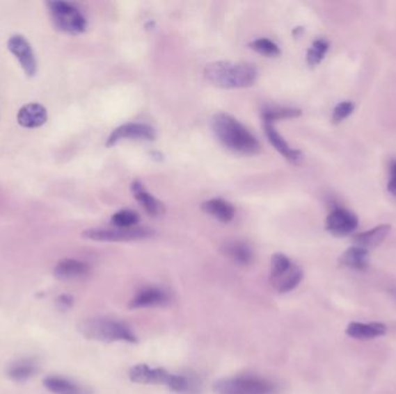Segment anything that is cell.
<instances>
[{
    "instance_id": "obj_16",
    "label": "cell",
    "mask_w": 396,
    "mask_h": 394,
    "mask_svg": "<svg viewBox=\"0 0 396 394\" xmlns=\"http://www.w3.org/2000/svg\"><path fill=\"white\" fill-rule=\"evenodd\" d=\"M387 327L383 322H350L347 334L356 340H370L386 334Z\"/></svg>"
},
{
    "instance_id": "obj_7",
    "label": "cell",
    "mask_w": 396,
    "mask_h": 394,
    "mask_svg": "<svg viewBox=\"0 0 396 394\" xmlns=\"http://www.w3.org/2000/svg\"><path fill=\"white\" fill-rule=\"evenodd\" d=\"M155 235V231L146 227L134 228H92L85 230L83 237L94 242H132L146 240Z\"/></svg>"
},
{
    "instance_id": "obj_31",
    "label": "cell",
    "mask_w": 396,
    "mask_h": 394,
    "mask_svg": "<svg viewBox=\"0 0 396 394\" xmlns=\"http://www.w3.org/2000/svg\"><path fill=\"white\" fill-rule=\"evenodd\" d=\"M395 196H396V195H395Z\"/></svg>"
},
{
    "instance_id": "obj_1",
    "label": "cell",
    "mask_w": 396,
    "mask_h": 394,
    "mask_svg": "<svg viewBox=\"0 0 396 394\" xmlns=\"http://www.w3.org/2000/svg\"><path fill=\"white\" fill-rule=\"evenodd\" d=\"M214 133L225 147L244 155L259 153L260 142L235 117L228 113H218L212 120Z\"/></svg>"
},
{
    "instance_id": "obj_30",
    "label": "cell",
    "mask_w": 396,
    "mask_h": 394,
    "mask_svg": "<svg viewBox=\"0 0 396 394\" xmlns=\"http://www.w3.org/2000/svg\"><path fill=\"white\" fill-rule=\"evenodd\" d=\"M388 191L392 195H396V160L390 163V177L388 182Z\"/></svg>"
},
{
    "instance_id": "obj_2",
    "label": "cell",
    "mask_w": 396,
    "mask_h": 394,
    "mask_svg": "<svg viewBox=\"0 0 396 394\" xmlns=\"http://www.w3.org/2000/svg\"><path fill=\"white\" fill-rule=\"evenodd\" d=\"M207 81L221 88H247L256 83L259 72L255 66L245 63H211L204 69Z\"/></svg>"
},
{
    "instance_id": "obj_19",
    "label": "cell",
    "mask_w": 396,
    "mask_h": 394,
    "mask_svg": "<svg viewBox=\"0 0 396 394\" xmlns=\"http://www.w3.org/2000/svg\"><path fill=\"white\" fill-rule=\"evenodd\" d=\"M38 370V361L35 359H20L14 361L6 369L7 377L17 383L28 381L34 377Z\"/></svg>"
},
{
    "instance_id": "obj_5",
    "label": "cell",
    "mask_w": 396,
    "mask_h": 394,
    "mask_svg": "<svg viewBox=\"0 0 396 394\" xmlns=\"http://www.w3.org/2000/svg\"><path fill=\"white\" fill-rule=\"evenodd\" d=\"M214 394H276L278 386L259 376H235L214 381Z\"/></svg>"
},
{
    "instance_id": "obj_9",
    "label": "cell",
    "mask_w": 396,
    "mask_h": 394,
    "mask_svg": "<svg viewBox=\"0 0 396 394\" xmlns=\"http://www.w3.org/2000/svg\"><path fill=\"white\" fill-rule=\"evenodd\" d=\"M155 131L148 124L127 123L118 126L108 137L107 147L118 145L122 140H155Z\"/></svg>"
},
{
    "instance_id": "obj_20",
    "label": "cell",
    "mask_w": 396,
    "mask_h": 394,
    "mask_svg": "<svg viewBox=\"0 0 396 394\" xmlns=\"http://www.w3.org/2000/svg\"><path fill=\"white\" fill-rule=\"evenodd\" d=\"M132 191L136 200L141 204V207L145 209V212L148 213V215L159 216L164 214L165 207L162 205V202L152 196L141 182L134 181L132 184Z\"/></svg>"
},
{
    "instance_id": "obj_17",
    "label": "cell",
    "mask_w": 396,
    "mask_h": 394,
    "mask_svg": "<svg viewBox=\"0 0 396 394\" xmlns=\"http://www.w3.org/2000/svg\"><path fill=\"white\" fill-rule=\"evenodd\" d=\"M43 384L54 394H93L86 386L61 376H49L43 379Z\"/></svg>"
},
{
    "instance_id": "obj_3",
    "label": "cell",
    "mask_w": 396,
    "mask_h": 394,
    "mask_svg": "<svg viewBox=\"0 0 396 394\" xmlns=\"http://www.w3.org/2000/svg\"><path fill=\"white\" fill-rule=\"evenodd\" d=\"M78 331L86 339L101 341V343H136L137 336L125 322L111 318L85 319L78 325Z\"/></svg>"
},
{
    "instance_id": "obj_28",
    "label": "cell",
    "mask_w": 396,
    "mask_h": 394,
    "mask_svg": "<svg viewBox=\"0 0 396 394\" xmlns=\"http://www.w3.org/2000/svg\"><path fill=\"white\" fill-rule=\"evenodd\" d=\"M355 110V104L350 101H344V102L338 103V106H335L334 111H333V123H341L342 120L348 118Z\"/></svg>"
},
{
    "instance_id": "obj_13",
    "label": "cell",
    "mask_w": 396,
    "mask_h": 394,
    "mask_svg": "<svg viewBox=\"0 0 396 394\" xmlns=\"http://www.w3.org/2000/svg\"><path fill=\"white\" fill-rule=\"evenodd\" d=\"M303 278V273L301 268L292 264L282 273L275 277H270V282L276 292H278L279 294H286L296 289L300 285Z\"/></svg>"
},
{
    "instance_id": "obj_25",
    "label": "cell",
    "mask_w": 396,
    "mask_h": 394,
    "mask_svg": "<svg viewBox=\"0 0 396 394\" xmlns=\"http://www.w3.org/2000/svg\"><path fill=\"white\" fill-rule=\"evenodd\" d=\"M139 222L137 213L130 209H123L111 216V223L116 228H134Z\"/></svg>"
},
{
    "instance_id": "obj_29",
    "label": "cell",
    "mask_w": 396,
    "mask_h": 394,
    "mask_svg": "<svg viewBox=\"0 0 396 394\" xmlns=\"http://www.w3.org/2000/svg\"><path fill=\"white\" fill-rule=\"evenodd\" d=\"M73 302H74V299H73L72 296L68 295V294H63V295L58 296V298H57V305L62 310H69L72 306Z\"/></svg>"
},
{
    "instance_id": "obj_12",
    "label": "cell",
    "mask_w": 396,
    "mask_h": 394,
    "mask_svg": "<svg viewBox=\"0 0 396 394\" xmlns=\"http://www.w3.org/2000/svg\"><path fill=\"white\" fill-rule=\"evenodd\" d=\"M17 120L22 127L38 129L47 123L48 111L40 103H28L19 110Z\"/></svg>"
},
{
    "instance_id": "obj_10",
    "label": "cell",
    "mask_w": 396,
    "mask_h": 394,
    "mask_svg": "<svg viewBox=\"0 0 396 394\" xmlns=\"http://www.w3.org/2000/svg\"><path fill=\"white\" fill-rule=\"evenodd\" d=\"M357 227H358V217L343 207H336L333 209L328 215L326 223L328 231L338 237L348 236L357 229Z\"/></svg>"
},
{
    "instance_id": "obj_6",
    "label": "cell",
    "mask_w": 396,
    "mask_h": 394,
    "mask_svg": "<svg viewBox=\"0 0 396 394\" xmlns=\"http://www.w3.org/2000/svg\"><path fill=\"white\" fill-rule=\"evenodd\" d=\"M47 5L52 24L57 31L69 35L83 34L86 31V17L74 3L63 0H52Z\"/></svg>"
},
{
    "instance_id": "obj_11",
    "label": "cell",
    "mask_w": 396,
    "mask_h": 394,
    "mask_svg": "<svg viewBox=\"0 0 396 394\" xmlns=\"http://www.w3.org/2000/svg\"><path fill=\"white\" fill-rule=\"evenodd\" d=\"M90 268L86 263L77 259L66 258L59 261L54 270V274L61 281H77L88 277Z\"/></svg>"
},
{
    "instance_id": "obj_26",
    "label": "cell",
    "mask_w": 396,
    "mask_h": 394,
    "mask_svg": "<svg viewBox=\"0 0 396 394\" xmlns=\"http://www.w3.org/2000/svg\"><path fill=\"white\" fill-rule=\"evenodd\" d=\"M329 49V43L326 40H317L314 42L310 50L307 52V63L310 66H315L320 64L324 58Z\"/></svg>"
},
{
    "instance_id": "obj_18",
    "label": "cell",
    "mask_w": 396,
    "mask_h": 394,
    "mask_svg": "<svg viewBox=\"0 0 396 394\" xmlns=\"http://www.w3.org/2000/svg\"><path fill=\"white\" fill-rule=\"evenodd\" d=\"M264 131L267 137H268L269 142H270V144L276 148V151H278L286 160H289V161L292 162V163H298V162L303 158L301 151L290 147L287 142L283 139L282 136L275 130L274 124L265 123L264 122Z\"/></svg>"
},
{
    "instance_id": "obj_14",
    "label": "cell",
    "mask_w": 396,
    "mask_h": 394,
    "mask_svg": "<svg viewBox=\"0 0 396 394\" xmlns=\"http://www.w3.org/2000/svg\"><path fill=\"white\" fill-rule=\"evenodd\" d=\"M224 256L240 266H248L254 261V252L248 243L242 240H228L221 247Z\"/></svg>"
},
{
    "instance_id": "obj_24",
    "label": "cell",
    "mask_w": 396,
    "mask_h": 394,
    "mask_svg": "<svg viewBox=\"0 0 396 394\" xmlns=\"http://www.w3.org/2000/svg\"><path fill=\"white\" fill-rule=\"evenodd\" d=\"M301 115V110L294 108H272L263 111V122L274 124V122L284 118H296Z\"/></svg>"
},
{
    "instance_id": "obj_23",
    "label": "cell",
    "mask_w": 396,
    "mask_h": 394,
    "mask_svg": "<svg viewBox=\"0 0 396 394\" xmlns=\"http://www.w3.org/2000/svg\"><path fill=\"white\" fill-rule=\"evenodd\" d=\"M343 266L357 271H365L369 268V251L359 247H349L340 258Z\"/></svg>"
},
{
    "instance_id": "obj_15",
    "label": "cell",
    "mask_w": 396,
    "mask_h": 394,
    "mask_svg": "<svg viewBox=\"0 0 396 394\" xmlns=\"http://www.w3.org/2000/svg\"><path fill=\"white\" fill-rule=\"evenodd\" d=\"M168 302V295L162 289L148 287L138 292L129 303L130 309H145L160 306Z\"/></svg>"
},
{
    "instance_id": "obj_27",
    "label": "cell",
    "mask_w": 396,
    "mask_h": 394,
    "mask_svg": "<svg viewBox=\"0 0 396 394\" xmlns=\"http://www.w3.org/2000/svg\"><path fill=\"white\" fill-rule=\"evenodd\" d=\"M249 45L254 51L259 52L260 55L265 56V57H277L280 55V49L278 48V45L268 38H259Z\"/></svg>"
},
{
    "instance_id": "obj_4",
    "label": "cell",
    "mask_w": 396,
    "mask_h": 394,
    "mask_svg": "<svg viewBox=\"0 0 396 394\" xmlns=\"http://www.w3.org/2000/svg\"><path fill=\"white\" fill-rule=\"evenodd\" d=\"M130 381L136 384L164 385L176 393H186L190 390V381L181 375L172 374L162 368L150 367L148 364H136L129 371Z\"/></svg>"
},
{
    "instance_id": "obj_8",
    "label": "cell",
    "mask_w": 396,
    "mask_h": 394,
    "mask_svg": "<svg viewBox=\"0 0 396 394\" xmlns=\"http://www.w3.org/2000/svg\"><path fill=\"white\" fill-rule=\"evenodd\" d=\"M7 48L10 54L20 63L21 67L29 78L38 73V60L31 43L22 35H13L7 42Z\"/></svg>"
},
{
    "instance_id": "obj_22",
    "label": "cell",
    "mask_w": 396,
    "mask_h": 394,
    "mask_svg": "<svg viewBox=\"0 0 396 394\" xmlns=\"http://www.w3.org/2000/svg\"><path fill=\"white\" fill-rule=\"evenodd\" d=\"M204 212L214 216V219L219 220L221 222L228 223L235 219V208L231 202H226L224 199L214 198L204 202L202 206Z\"/></svg>"
},
{
    "instance_id": "obj_21",
    "label": "cell",
    "mask_w": 396,
    "mask_h": 394,
    "mask_svg": "<svg viewBox=\"0 0 396 394\" xmlns=\"http://www.w3.org/2000/svg\"><path fill=\"white\" fill-rule=\"evenodd\" d=\"M390 224H381V226L376 227L373 229L367 230L365 233H357L355 240L356 247H363L365 250L369 251L370 249L379 247L383 243L387 235L390 233Z\"/></svg>"
}]
</instances>
